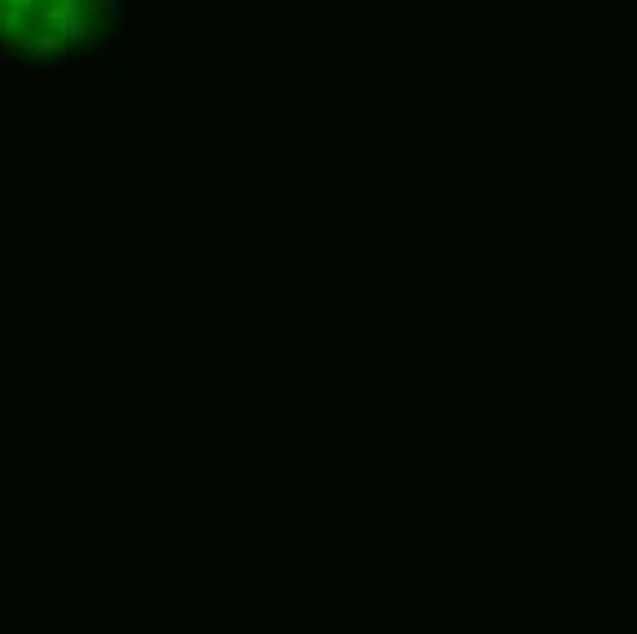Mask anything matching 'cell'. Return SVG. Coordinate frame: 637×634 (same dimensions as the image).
Listing matches in <instances>:
<instances>
[{
  "instance_id": "1",
  "label": "cell",
  "mask_w": 637,
  "mask_h": 634,
  "mask_svg": "<svg viewBox=\"0 0 637 634\" xmlns=\"http://www.w3.org/2000/svg\"><path fill=\"white\" fill-rule=\"evenodd\" d=\"M118 0H0V45L62 59L99 45Z\"/></svg>"
}]
</instances>
